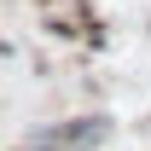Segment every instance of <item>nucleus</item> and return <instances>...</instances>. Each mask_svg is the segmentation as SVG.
Returning <instances> with one entry per match:
<instances>
[{"label": "nucleus", "instance_id": "1", "mask_svg": "<svg viewBox=\"0 0 151 151\" xmlns=\"http://www.w3.org/2000/svg\"><path fill=\"white\" fill-rule=\"evenodd\" d=\"M111 134V122H99V116H81V122H64V128H47L41 139H52V145H99Z\"/></svg>", "mask_w": 151, "mask_h": 151}, {"label": "nucleus", "instance_id": "2", "mask_svg": "<svg viewBox=\"0 0 151 151\" xmlns=\"http://www.w3.org/2000/svg\"><path fill=\"white\" fill-rule=\"evenodd\" d=\"M23 151H81V145H52V139H29Z\"/></svg>", "mask_w": 151, "mask_h": 151}]
</instances>
